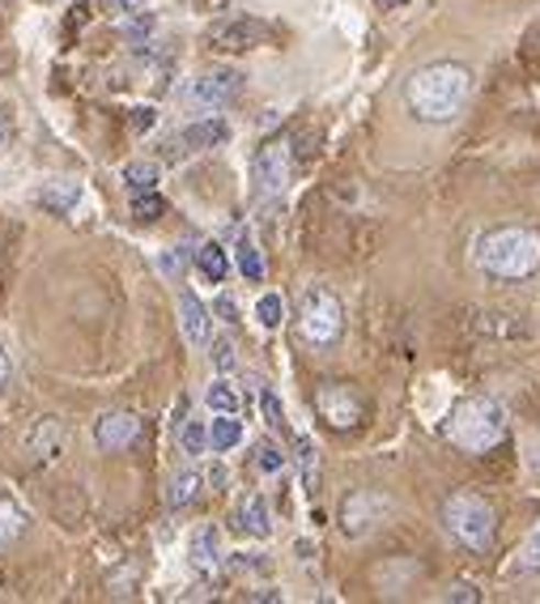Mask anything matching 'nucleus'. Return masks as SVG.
Segmentation results:
<instances>
[{
    "mask_svg": "<svg viewBox=\"0 0 540 604\" xmlns=\"http://www.w3.org/2000/svg\"><path fill=\"white\" fill-rule=\"evenodd\" d=\"M150 128H154V111H150V107L132 111V132H150Z\"/></svg>",
    "mask_w": 540,
    "mask_h": 604,
    "instance_id": "obj_32",
    "label": "nucleus"
},
{
    "mask_svg": "<svg viewBox=\"0 0 540 604\" xmlns=\"http://www.w3.org/2000/svg\"><path fill=\"white\" fill-rule=\"evenodd\" d=\"M234 532H247V537H268L273 532V524H268V507H264V498L260 494H247L239 510H234Z\"/></svg>",
    "mask_w": 540,
    "mask_h": 604,
    "instance_id": "obj_13",
    "label": "nucleus"
},
{
    "mask_svg": "<svg viewBox=\"0 0 540 604\" xmlns=\"http://www.w3.org/2000/svg\"><path fill=\"white\" fill-rule=\"evenodd\" d=\"M255 316H260L264 328H277V323L286 319V303H282V294H264L260 307H255Z\"/></svg>",
    "mask_w": 540,
    "mask_h": 604,
    "instance_id": "obj_26",
    "label": "nucleus"
},
{
    "mask_svg": "<svg viewBox=\"0 0 540 604\" xmlns=\"http://www.w3.org/2000/svg\"><path fill=\"white\" fill-rule=\"evenodd\" d=\"M447 439L469 451V455H485L507 439V409L494 396H464L451 417H447Z\"/></svg>",
    "mask_w": 540,
    "mask_h": 604,
    "instance_id": "obj_3",
    "label": "nucleus"
},
{
    "mask_svg": "<svg viewBox=\"0 0 540 604\" xmlns=\"http://www.w3.org/2000/svg\"><path fill=\"white\" fill-rule=\"evenodd\" d=\"M524 567H528V571H540V528L537 537L528 541V549H524Z\"/></svg>",
    "mask_w": 540,
    "mask_h": 604,
    "instance_id": "obj_30",
    "label": "nucleus"
},
{
    "mask_svg": "<svg viewBox=\"0 0 540 604\" xmlns=\"http://www.w3.org/2000/svg\"><path fill=\"white\" fill-rule=\"evenodd\" d=\"M316 409L332 430H353L366 417V396L353 383H323L316 396Z\"/></svg>",
    "mask_w": 540,
    "mask_h": 604,
    "instance_id": "obj_6",
    "label": "nucleus"
},
{
    "mask_svg": "<svg viewBox=\"0 0 540 604\" xmlns=\"http://www.w3.org/2000/svg\"><path fill=\"white\" fill-rule=\"evenodd\" d=\"M264 39H268V26L260 18H230V22L209 31V47L222 56H239V52L264 47Z\"/></svg>",
    "mask_w": 540,
    "mask_h": 604,
    "instance_id": "obj_9",
    "label": "nucleus"
},
{
    "mask_svg": "<svg viewBox=\"0 0 540 604\" xmlns=\"http://www.w3.org/2000/svg\"><path fill=\"white\" fill-rule=\"evenodd\" d=\"M239 90H243V73L213 68V73H200V77H191L184 86V102L205 107V111H222V107H230L239 98Z\"/></svg>",
    "mask_w": 540,
    "mask_h": 604,
    "instance_id": "obj_7",
    "label": "nucleus"
},
{
    "mask_svg": "<svg viewBox=\"0 0 540 604\" xmlns=\"http://www.w3.org/2000/svg\"><path fill=\"white\" fill-rule=\"evenodd\" d=\"M298 328H302V337L311 341V345H337L341 341V332H345V307H341V298L332 294L328 286H311L302 294V303H298Z\"/></svg>",
    "mask_w": 540,
    "mask_h": 604,
    "instance_id": "obj_5",
    "label": "nucleus"
},
{
    "mask_svg": "<svg viewBox=\"0 0 540 604\" xmlns=\"http://www.w3.org/2000/svg\"><path fill=\"white\" fill-rule=\"evenodd\" d=\"M77 196H81V188H77V184L56 179V191H52V196H43V205H47V209H56V213H68V209L77 205Z\"/></svg>",
    "mask_w": 540,
    "mask_h": 604,
    "instance_id": "obj_24",
    "label": "nucleus"
},
{
    "mask_svg": "<svg viewBox=\"0 0 540 604\" xmlns=\"http://www.w3.org/2000/svg\"><path fill=\"white\" fill-rule=\"evenodd\" d=\"M252 179L260 191H282L289 184V141L268 136L252 158Z\"/></svg>",
    "mask_w": 540,
    "mask_h": 604,
    "instance_id": "obj_8",
    "label": "nucleus"
},
{
    "mask_svg": "<svg viewBox=\"0 0 540 604\" xmlns=\"http://www.w3.org/2000/svg\"><path fill=\"white\" fill-rule=\"evenodd\" d=\"M225 136H230V128H225L222 120H213V116H209V120H200V124L184 128L175 145H184V150H191V154H196V150H213V145H222Z\"/></svg>",
    "mask_w": 540,
    "mask_h": 604,
    "instance_id": "obj_14",
    "label": "nucleus"
},
{
    "mask_svg": "<svg viewBox=\"0 0 540 604\" xmlns=\"http://www.w3.org/2000/svg\"><path fill=\"white\" fill-rule=\"evenodd\" d=\"M175 435H179V447H184L188 455H200V451L209 447V426H205V421H196V417L175 421Z\"/></svg>",
    "mask_w": 540,
    "mask_h": 604,
    "instance_id": "obj_19",
    "label": "nucleus"
},
{
    "mask_svg": "<svg viewBox=\"0 0 540 604\" xmlns=\"http://www.w3.org/2000/svg\"><path fill=\"white\" fill-rule=\"evenodd\" d=\"M111 9H115V13H141L145 0H111Z\"/></svg>",
    "mask_w": 540,
    "mask_h": 604,
    "instance_id": "obj_34",
    "label": "nucleus"
},
{
    "mask_svg": "<svg viewBox=\"0 0 540 604\" xmlns=\"http://www.w3.org/2000/svg\"><path fill=\"white\" fill-rule=\"evenodd\" d=\"M443 524L455 541L477 549V553L494 545V507H489L481 494H473V490H455V494L447 498Z\"/></svg>",
    "mask_w": 540,
    "mask_h": 604,
    "instance_id": "obj_4",
    "label": "nucleus"
},
{
    "mask_svg": "<svg viewBox=\"0 0 540 604\" xmlns=\"http://www.w3.org/2000/svg\"><path fill=\"white\" fill-rule=\"evenodd\" d=\"M196 494H200V473L188 469L170 481V507H188V503H196Z\"/></svg>",
    "mask_w": 540,
    "mask_h": 604,
    "instance_id": "obj_23",
    "label": "nucleus"
},
{
    "mask_svg": "<svg viewBox=\"0 0 540 604\" xmlns=\"http://www.w3.org/2000/svg\"><path fill=\"white\" fill-rule=\"evenodd\" d=\"M383 510H387V503L379 494H353V498H345V510H341V528L350 537H362V532H371L379 524Z\"/></svg>",
    "mask_w": 540,
    "mask_h": 604,
    "instance_id": "obj_11",
    "label": "nucleus"
},
{
    "mask_svg": "<svg viewBox=\"0 0 540 604\" xmlns=\"http://www.w3.org/2000/svg\"><path fill=\"white\" fill-rule=\"evenodd\" d=\"M68 13H73V18H68V31H73V26H86V13H90V4H73Z\"/></svg>",
    "mask_w": 540,
    "mask_h": 604,
    "instance_id": "obj_35",
    "label": "nucleus"
},
{
    "mask_svg": "<svg viewBox=\"0 0 540 604\" xmlns=\"http://www.w3.org/2000/svg\"><path fill=\"white\" fill-rule=\"evenodd\" d=\"M166 213V200H162L158 191H136L132 196V218L141 226H154Z\"/></svg>",
    "mask_w": 540,
    "mask_h": 604,
    "instance_id": "obj_22",
    "label": "nucleus"
},
{
    "mask_svg": "<svg viewBox=\"0 0 540 604\" xmlns=\"http://www.w3.org/2000/svg\"><path fill=\"white\" fill-rule=\"evenodd\" d=\"M243 443V426L234 421V414H218L213 421H209V447L222 455V451H230V447Z\"/></svg>",
    "mask_w": 540,
    "mask_h": 604,
    "instance_id": "obj_16",
    "label": "nucleus"
},
{
    "mask_svg": "<svg viewBox=\"0 0 540 604\" xmlns=\"http://www.w3.org/2000/svg\"><path fill=\"white\" fill-rule=\"evenodd\" d=\"M213 311H218L222 319H230V323H239V307H234L230 298H218V303H213Z\"/></svg>",
    "mask_w": 540,
    "mask_h": 604,
    "instance_id": "obj_33",
    "label": "nucleus"
},
{
    "mask_svg": "<svg viewBox=\"0 0 540 604\" xmlns=\"http://www.w3.org/2000/svg\"><path fill=\"white\" fill-rule=\"evenodd\" d=\"M205 405L213 409V414H239V405H243V396L234 392V383L218 380L209 392H205Z\"/></svg>",
    "mask_w": 540,
    "mask_h": 604,
    "instance_id": "obj_21",
    "label": "nucleus"
},
{
    "mask_svg": "<svg viewBox=\"0 0 540 604\" xmlns=\"http://www.w3.org/2000/svg\"><path fill=\"white\" fill-rule=\"evenodd\" d=\"M150 31H154V18H150V13H132V22H128V39H145Z\"/></svg>",
    "mask_w": 540,
    "mask_h": 604,
    "instance_id": "obj_29",
    "label": "nucleus"
},
{
    "mask_svg": "<svg viewBox=\"0 0 540 604\" xmlns=\"http://www.w3.org/2000/svg\"><path fill=\"white\" fill-rule=\"evenodd\" d=\"M473 95V73L464 64H451V61H439V64H426L417 68L414 77L405 81V102L414 111L417 120L426 124H447L464 111V102Z\"/></svg>",
    "mask_w": 540,
    "mask_h": 604,
    "instance_id": "obj_1",
    "label": "nucleus"
},
{
    "mask_svg": "<svg viewBox=\"0 0 540 604\" xmlns=\"http://www.w3.org/2000/svg\"><path fill=\"white\" fill-rule=\"evenodd\" d=\"M260 405H264V421H268L273 430H282V426H286V409H282V400H277V392H268V387H264V396H260Z\"/></svg>",
    "mask_w": 540,
    "mask_h": 604,
    "instance_id": "obj_27",
    "label": "nucleus"
},
{
    "mask_svg": "<svg viewBox=\"0 0 540 604\" xmlns=\"http://www.w3.org/2000/svg\"><path fill=\"white\" fill-rule=\"evenodd\" d=\"M255 469L260 473H282L286 469V451L277 443H260L255 447Z\"/></svg>",
    "mask_w": 540,
    "mask_h": 604,
    "instance_id": "obj_25",
    "label": "nucleus"
},
{
    "mask_svg": "<svg viewBox=\"0 0 540 604\" xmlns=\"http://www.w3.org/2000/svg\"><path fill=\"white\" fill-rule=\"evenodd\" d=\"M209 358H213V366H218L222 375H230V371H234V345H230L225 337H218V341H213V353H209Z\"/></svg>",
    "mask_w": 540,
    "mask_h": 604,
    "instance_id": "obj_28",
    "label": "nucleus"
},
{
    "mask_svg": "<svg viewBox=\"0 0 540 604\" xmlns=\"http://www.w3.org/2000/svg\"><path fill=\"white\" fill-rule=\"evenodd\" d=\"M124 184L132 196H136V191H154L158 188V162H128Z\"/></svg>",
    "mask_w": 540,
    "mask_h": 604,
    "instance_id": "obj_20",
    "label": "nucleus"
},
{
    "mask_svg": "<svg viewBox=\"0 0 540 604\" xmlns=\"http://www.w3.org/2000/svg\"><path fill=\"white\" fill-rule=\"evenodd\" d=\"M196 268L218 286V282H225V273H230V260H225V252L218 243H205V248L196 252Z\"/></svg>",
    "mask_w": 540,
    "mask_h": 604,
    "instance_id": "obj_18",
    "label": "nucleus"
},
{
    "mask_svg": "<svg viewBox=\"0 0 540 604\" xmlns=\"http://www.w3.org/2000/svg\"><path fill=\"white\" fill-rule=\"evenodd\" d=\"M234 264H239V273H243L252 286L255 282H264V260H260V248H255L247 234L234 243Z\"/></svg>",
    "mask_w": 540,
    "mask_h": 604,
    "instance_id": "obj_17",
    "label": "nucleus"
},
{
    "mask_svg": "<svg viewBox=\"0 0 540 604\" xmlns=\"http://www.w3.org/2000/svg\"><path fill=\"white\" fill-rule=\"evenodd\" d=\"M179 323H184V337H188L191 345H205V341H209V307H205L191 289L179 294Z\"/></svg>",
    "mask_w": 540,
    "mask_h": 604,
    "instance_id": "obj_12",
    "label": "nucleus"
},
{
    "mask_svg": "<svg viewBox=\"0 0 540 604\" xmlns=\"http://www.w3.org/2000/svg\"><path fill=\"white\" fill-rule=\"evenodd\" d=\"M379 9H400V4H409V0H375Z\"/></svg>",
    "mask_w": 540,
    "mask_h": 604,
    "instance_id": "obj_36",
    "label": "nucleus"
},
{
    "mask_svg": "<svg viewBox=\"0 0 540 604\" xmlns=\"http://www.w3.org/2000/svg\"><path fill=\"white\" fill-rule=\"evenodd\" d=\"M477 264L485 277L524 282L540 273V230L537 226H498L477 239Z\"/></svg>",
    "mask_w": 540,
    "mask_h": 604,
    "instance_id": "obj_2",
    "label": "nucleus"
},
{
    "mask_svg": "<svg viewBox=\"0 0 540 604\" xmlns=\"http://www.w3.org/2000/svg\"><path fill=\"white\" fill-rule=\"evenodd\" d=\"M141 435V417L136 414H102L95 426V439L102 451H128Z\"/></svg>",
    "mask_w": 540,
    "mask_h": 604,
    "instance_id": "obj_10",
    "label": "nucleus"
},
{
    "mask_svg": "<svg viewBox=\"0 0 540 604\" xmlns=\"http://www.w3.org/2000/svg\"><path fill=\"white\" fill-rule=\"evenodd\" d=\"M447 601H481L477 596V587H473V583H455V587H451V592H447Z\"/></svg>",
    "mask_w": 540,
    "mask_h": 604,
    "instance_id": "obj_31",
    "label": "nucleus"
},
{
    "mask_svg": "<svg viewBox=\"0 0 540 604\" xmlns=\"http://www.w3.org/2000/svg\"><path fill=\"white\" fill-rule=\"evenodd\" d=\"M191 562H196V571L213 574L222 567V553H218V532L213 528H200L196 537H191Z\"/></svg>",
    "mask_w": 540,
    "mask_h": 604,
    "instance_id": "obj_15",
    "label": "nucleus"
}]
</instances>
